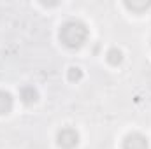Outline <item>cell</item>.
<instances>
[{
	"label": "cell",
	"instance_id": "cell-1",
	"mask_svg": "<svg viewBox=\"0 0 151 149\" xmlns=\"http://www.w3.org/2000/svg\"><path fill=\"white\" fill-rule=\"evenodd\" d=\"M88 27L81 21V19H69L65 21L62 27H60V32H58V39L60 42L69 47V49H77L81 47L86 40H88Z\"/></svg>",
	"mask_w": 151,
	"mask_h": 149
},
{
	"label": "cell",
	"instance_id": "cell-2",
	"mask_svg": "<svg viewBox=\"0 0 151 149\" xmlns=\"http://www.w3.org/2000/svg\"><path fill=\"white\" fill-rule=\"evenodd\" d=\"M56 144L62 149H74L79 144V133L72 126H65L56 133Z\"/></svg>",
	"mask_w": 151,
	"mask_h": 149
},
{
	"label": "cell",
	"instance_id": "cell-3",
	"mask_svg": "<svg viewBox=\"0 0 151 149\" xmlns=\"http://www.w3.org/2000/svg\"><path fill=\"white\" fill-rule=\"evenodd\" d=\"M148 148H150L148 139L139 132L128 133L123 140V149H148Z\"/></svg>",
	"mask_w": 151,
	"mask_h": 149
},
{
	"label": "cell",
	"instance_id": "cell-4",
	"mask_svg": "<svg viewBox=\"0 0 151 149\" xmlns=\"http://www.w3.org/2000/svg\"><path fill=\"white\" fill-rule=\"evenodd\" d=\"M19 98H21V102H23L25 105H32V104L37 102L39 93L34 86H23V88L19 90Z\"/></svg>",
	"mask_w": 151,
	"mask_h": 149
},
{
	"label": "cell",
	"instance_id": "cell-5",
	"mask_svg": "<svg viewBox=\"0 0 151 149\" xmlns=\"http://www.w3.org/2000/svg\"><path fill=\"white\" fill-rule=\"evenodd\" d=\"M12 105H14L12 95L5 90H0V114H9L12 111Z\"/></svg>",
	"mask_w": 151,
	"mask_h": 149
},
{
	"label": "cell",
	"instance_id": "cell-6",
	"mask_svg": "<svg viewBox=\"0 0 151 149\" xmlns=\"http://www.w3.org/2000/svg\"><path fill=\"white\" fill-rule=\"evenodd\" d=\"M106 56H107V62H109L111 65H119V63L123 62V53H121V49H118V47H111Z\"/></svg>",
	"mask_w": 151,
	"mask_h": 149
},
{
	"label": "cell",
	"instance_id": "cell-7",
	"mask_svg": "<svg viewBox=\"0 0 151 149\" xmlns=\"http://www.w3.org/2000/svg\"><path fill=\"white\" fill-rule=\"evenodd\" d=\"M125 7L134 12H144L151 7V2H125Z\"/></svg>",
	"mask_w": 151,
	"mask_h": 149
},
{
	"label": "cell",
	"instance_id": "cell-8",
	"mask_svg": "<svg viewBox=\"0 0 151 149\" xmlns=\"http://www.w3.org/2000/svg\"><path fill=\"white\" fill-rule=\"evenodd\" d=\"M67 77H69L70 82H79L83 79V70L79 67H70L69 72H67Z\"/></svg>",
	"mask_w": 151,
	"mask_h": 149
}]
</instances>
